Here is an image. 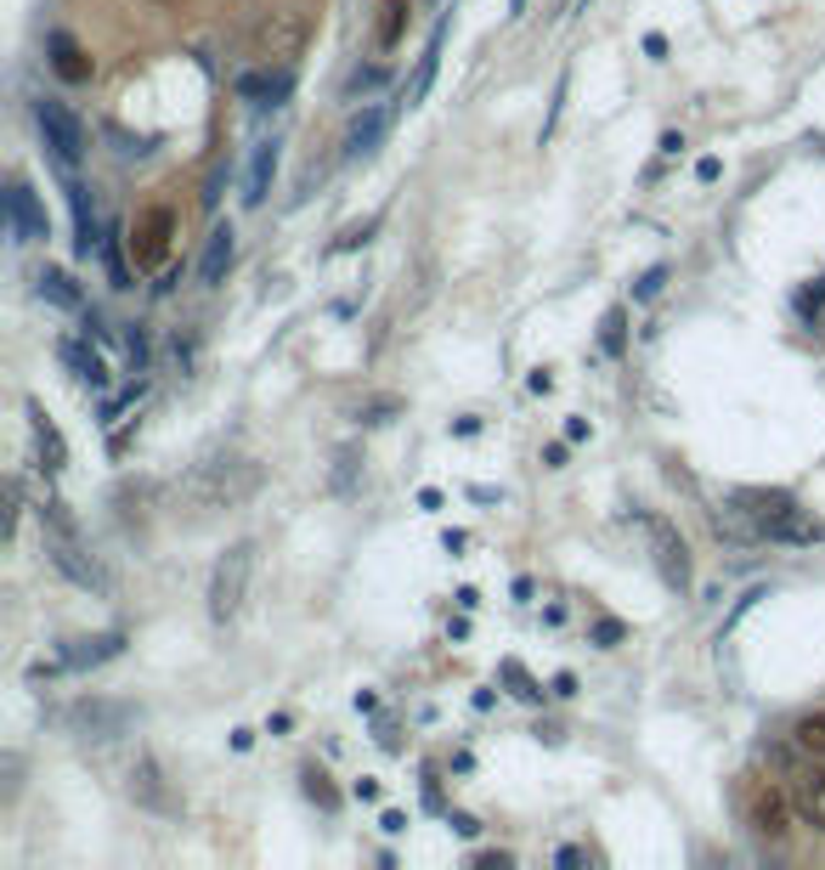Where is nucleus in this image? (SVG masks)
<instances>
[{
	"instance_id": "f257e3e1",
	"label": "nucleus",
	"mask_w": 825,
	"mask_h": 870,
	"mask_svg": "<svg viewBox=\"0 0 825 870\" xmlns=\"http://www.w3.org/2000/svg\"><path fill=\"white\" fill-rule=\"evenodd\" d=\"M260 492V463L255 458H238V452H210L192 463L187 475V504L198 515H215V509H238Z\"/></svg>"
},
{
	"instance_id": "f03ea898",
	"label": "nucleus",
	"mask_w": 825,
	"mask_h": 870,
	"mask_svg": "<svg viewBox=\"0 0 825 870\" xmlns=\"http://www.w3.org/2000/svg\"><path fill=\"white\" fill-rule=\"evenodd\" d=\"M40 515H46V560L57 565V572L69 577V583H80V588H91V593H114V577H108L91 554H85L80 531H74V520H69V504L46 497Z\"/></svg>"
},
{
	"instance_id": "7ed1b4c3",
	"label": "nucleus",
	"mask_w": 825,
	"mask_h": 870,
	"mask_svg": "<svg viewBox=\"0 0 825 870\" xmlns=\"http://www.w3.org/2000/svg\"><path fill=\"white\" fill-rule=\"evenodd\" d=\"M62 724H69L74 741L108 746V741H119V734L137 724V707H130V701H108V695H85V701H74V707L62 713Z\"/></svg>"
},
{
	"instance_id": "20e7f679",
	"label": "nucleus",
	"mask_w": 825,
	"mask_h": 870,
	"mask_svg": "<svg viewBox=\"0 0 825 870\" xmlns=\"http://www.w3.org/2000/svg\"><path fill=\"white\" fill-rule=\"evenodd\" d=\"M306 40H311V12L283 7V12H272V17H260V23H255V35H249V57H255V62H294Z\"/></svg>"
},
{
	"instance_id": "39448f33",
	"label": "nucleus",
	"mask_w": 825,
	"mask_h": 870,
	"mask_svg": "<svg viewBox=\"0 0 825 870\" xmlns=\"http://www.w3.org/2000/svg\"><path fill=\"white\" fill-rule=\"evenodd\" d=\"M639 526H645V538H650V554H656V572H662V583L673 588V593H690L696 588V565H690V549H684V538H679V526L668 520V515H639Z\"/></svg>"
},
{
	"instance_id": "423d86ee",
	"label": "nucleus",
	"mask_w": 825,
	"mask_h": 870,
	"mask_svg": "<svg viewBox=\"0 0 825 870\" xmlns=\"http://www.w3.org/2000/svg\"><path fill=\"white\" fill-rule=\"evenodd\" d=\"M249 572H255V543H233V549L215 560V577H210V616H215V622H233V616L244 611Z\"/></svg>"
},
{
	"instance_id": "0eeeda50",
	"label": "nucleus",
	"mask_w": 825,
	"mask_h": 870,
	"mask_svg": "<svg viewBox=\"0 0 825 870\" xmlns=\"http://www.w3.org/2000/svg\"><path fill=\"white\" fill-rule=\"evenodd\" d=\"M35 125H40V137H46V148H51V158L62 164V171H74V164L85 158V125L74 119L69 103L40 96V103H35Z\"/></svg>"
},
{
	"instance_id": "6e6552de",
	"label": "nucleus",
	"mask_w": 825,
	"mask_h": 870,
	"mask_svg": "<svg viewBox=\"0 0 825 870\" xmlns=\"http://www.w3.org/2000/svg\"><path fill=\"white\" fill-rule=\"evenodd\" d=\"M170 238H176V210L170 204H148L130 221V255H137L142 272H158L170 260Z\"/></svg>"
},
{
	"instance_id": "1a4fd4ad",
	"label": "nucleus",
	"mask_w": 825,
	"mask_h": 870,
	"mask_svg": "<svg viewBox=\"0 0 825 870\" xmlns=\"http://www.w3.org/2000/svg\"><path fill=\"white\" fill-rule=\"evenodd\" d=\"M125 791H130V802H137V809H148V814H164V820L181 814V797L170 791V780H164V768H158L153 752H142L137 763H130Z\"/></svg>"
},
{
	"instance_id": "9d476101",
	"label": "nucleus",
	"mask_w": 825,
	"mask_h": 870,
	"mask_svg": "<svg viewBox=\"0 0 825 870\" xmlns=\"http://www.w3.org/2000/svg\"><path fill=\"white\" fill-rule=\"evenodd\" d=\"M7 226H12L17 244H46L51 238V215H46V204L35 198V187H28V181L7 187Z\"/></svg>"
},
{
	"instance_id": "9b49d317",
	"label": "nucleus",
	"mask_w": 825,
	"mask_h": 870,
	"mask_svg": "<svg viewBox=\"0 0 825 870\" xmlns=\"http://www.w3.org/2000/svg\"><path fill=\"white\" fill-rule=\"evenodd\" d=\"M233 91L244 96V103H283V96L294 91V62H260V69H244L233 80Z\"/></svg>"
},
{
	"instance_id": "f8f14e48",
	"label": "nucleus",
	"mask_w": 825,
	"mask_h": 870,
	"mask_svg": "<svg viewBox=\"0 0 825 870\" xmlns=\"http://www.w3.org/2000/svg\"><path fill=\"white\" fill-rule=\"evenodd\" d=\"M791 809H798V802H791V791H786V797L769 791V786H752V791H746V820H752L757 836H769V843H780V836L791 831V825H786Z\"/></svg>"
},
{
	"instance_id": "ddd939ff",
	"label": "nucleus",
	"mask_w": 825,
	"mask_h": 870,
	"mask_svg": "<svg viewBox=\"0 0 825 870\" xmlns=\"http://www.w3.org/2000/svg\"><path fill=\"white\" fill-rule=\"evenodd\" d=\"M125 650V633H91V639H62L57 645V661L69 667V673H85V667H103Z\"/></svg>"
},
{
	"instance_id": "4468645a",
	"label": "nucleus",
	"mask_w": 825,
	"mask_h": 870,
	"mask_svg": "<svg viewBox=\"0 0 825 870\" xmlns=\"http://www.w3.org/2000/svg\"><path fill=\"white\" fill-rule=\"evenodd\" d=\"M46 57H51L57 80H69V85H85V80H91V51L69 35V28H51V35H46Z\"/></svg>"
},
{
	"instance_id": "2eb2a0df",
	"label": "nucleus",
	"mask_w": 825,
	"mask_h": 870,
	"mask_svg": "<svg viewBox=\"0 0 825 870\" xmlns=\"http://www.w3.org/2000/svg\"><path fill=\"white\" fill-rule=\"evenodd\" d=\"M28 430H35V452H40V470L57 475L62 463H69V442H62V430L51 424V413L40 408L35 396H28Z\"/></svg>"
},
{
	"instance_id": "dca6fc26",
	"label": "nucleus",
	"mask_w": 825,
	"mask_h": 870,
	"mask_svg": "<svg viewBox=\"0 0 825 870\" xmlns=\"http://www.w3.org/2000/svg\"><path fill=\"white\" fill-rule=\"evenodd\" d=\"M57 356H62V367H69V374L80 379V385H91V390H108V362L91 351V333L85 340H57Z\"/></svg>"
},
{
	"instance_id": "f3484780",
	"label": "nucleus",
	"mask_w": 825,
	"mask_h": 870,
	"mask_svg": "<svg viewBox=\"0 0 825 870\" xmlns=\"http://www.w3.org/2000/svg\"><path fill=\"white\" fill-rule=\"evenodd\" d=\"M791 802L814 831H825V768H791Z\"/></svg>"
},
{
	"instance_id": "a211bd4d",
	"label": "nucleus",
	"mask_w": 825,
	"mask_h": 870,
	"mask_svg": "<svg viewBox=\"0 0 825 870\" xmlns=\"http://www.w3.org/2000/svg\"><path fill=\"white\" fill-rule=\"evenodd\" d=\"M447 23H452V17H441V23L431 28V46H424V57H419V74H413V85H408V108H413V103H424V96H431V85H436L441 46H447Z\"/></svg>"
},
{
	"instance_id": "6ab92c4d",
	"label": "nucleus",
	"mask_w": 825,
	"mask_h": 870,
	"mask_svg": "<svg viewBox=\"0 0 825 870\" xmlns=\"http://www.w3.org/2000/svg\"><path fill=\"white\" fill-rule=\"evenodd\" d=\"M69 204H74V255L91 260V249H103V226H96L91 204H85V187L69 176Z\"/></svg>"
},
{
	"instance_id": "aec40b11",
	"label": "nucleus",
	"mask_w": 825,
	"mask_h": 870,
	"mask_svg": "<svg viewBox=\"0 0 825 870\" xmlns=\"http://www.w3.org/2000/svg\"><path fill=\"white\" fill-rule=\"evenodd\" d=\"M413 23V0H379V23H374V46L379 51H396Z\"/></svg>"
},
{
	"instance_id": "412c9836",
	"label": "nucleus",
	"mask_w": 825,
	"mask_h": 870,
	"mask_svg": "<svg viewBox=\"0 0 825 870\" xmlns=\"http://www.w3.org/2000/svg\"><path fill=\"white\" fill-rule=\"evenodd\" d=\"M35 289L51 299V306H62V311H85V294L74 289L69 272H57V266H40V272H35Z\"/></svg>"
},
{
	"instance_id": "4be33fe9",
	"label": "nucleus",
	"mask_w": 825,
	"mask_h": 870,
	"mask_svg": "<svg viewBox=\"0 0 825 870\" xmlns=\"http://www.w3.org/2000/svg\"><path fill=\"white\" fill-rule=\"evenodd\" d=\"M272 176H278V142H260L255 158H249V192H244V204H267Z\"/></svg>"
},
{
	"instance_id": "5701e85b",
	"label": "nucleus",
	"mask_w": 825,
	"mask_h": 870,
	"mask_svg": "<svg viewBox=\"0 0 825 870\" xmlns=\"http://www.w3.org/2000/svg\"><path fill=\"white\" fill-rule=\"evenodd\" d=\"M385 125H390V108H362L356 125L345 130V153H374L379 137H385Z\"/></svg>"
},
{
	"instance_id": "b1692460",
	"label": "nucleus",
	"mask_w": 825,
	"mask_h": 870,
	"mask_svg": "<svg viewBox=\"0 0 825 870\" xmlns=\"http://www.w3.org/2000/svg\"><path fill=\"white\" fill-rule=\"evenodd\" d=\"M226 266H233V226H215L210 244H204V260H198V278H204V283H221Z\"/></svg>"
},
{
	"instance_id": "393cba45",
	"label": "nucleus",
	"mask_w": 825,
	"mask_h": 870,
	"mask_svg": "<svg viewBox=\"0 0 825 870\" xmlns=\"http://www.w3.org/2000/svg\"><path fill=\"white\" fill-rule=\"evenodd\" d=\"M300 786H306V797L317 802L322 814H334V809H340V791H334V780H328L317 763H306V768H300Z\"/></svg>"
},
{
	"instance_id": "a878e982",
	"label": "nucleus",
	"mask_w": 825,
	"mask_h": 870,
	"mask_svg": "<svg viewBox=\"0 0 825 870\" xmlns=\"http://www.w3.org/2000/svg\"><path fill=\"white\" fill-rule=\"evenodd\" d=\"M125 249H130V238H119V232H108V238H103V260H108V283H114V289H130Z\"/></svg>"
},
{
	"instance_id": "bb28decb",
	"label": "nucleus",
	"mask_w": 825,
	"mask_h": 870,
	"mask_svg": "<svg viewBox=\"0 0 825 870\" xmlns=\"http://www.w3.org/2000/svg\"><path fill=\"white\" fill-rule=\"evenodd\" d=\"M600 345H605V356H622L628 351V311H605V322H600Z\"/></svg>"
},
{
	"instance_id": "cd10ccee",
	"label": "nucleus",
	"mask_w": 825,
	"mask_h": 870,
	"mask_svg": "<svg viewBox=\"0 0 825 870\" xmlns=\"http://www.w3.org/2000/svg\"><path fill=\"white\" fill-rule=\"evenodd\" d=\"M356 470H362V458H356V447H340L334 452V475H328V486H334L340 497L356 486Z\"/></svg>"
},
{
	"instance_id": "c85d7f7f",
	"label": "nucleus",
	"mask_w": 825,
	"mask_h": 870,
	"mask_svg": "<svg viewBox=\"0 0 825 870\" xmlns=\"http://www.w3.org/2000/svg\"><path fill=\"white\" fill-rule=\"evenodd\" d=\"M798 746L803 752H814V757H825V713H809V718H798Z\"/></svg>"
},
{
	"instance_id": "c756f323",
	"label": "nucleus",
	"mask_w": 825,
	"mask_h": 870,
	"mask_svg": "<svg viewBox=\"0 0 825 870\" xmlns=\"http://www.w3.org/2000/svg\"><path fill=\"white\" fill-rule=\"evenodd\" d=\"M374 232H379V215H368V221H356V226H345L340 238L328 244V255H345V249H356V244H368Z\"/></svg>"
},
{
	"instance_id": "7c9ffc66",
	"label": "nucleus",
	"mask_w": 825,
	"mask_h": 870,
	"mask_svg": "<svg viewBox=\"0 0 825 870\" xmlns=\"http://www.w3.org/2000/svg\"><path fill=\"white\" fill-rule=\"evenodd\" d=\"M504 679L515 684V695H520V701H532V707H538V701H543V684H538L532 673H526L520 661H504Z\"/></svg>"
},
{
	"instance_id": "2f4dec72",
	"label": "nucleus",
	"mask_w": 825,
	"mask_h": 870,
	"mask_svg": "<svg viewBox=\"0 0 825 870\" xmlns=\"http://www.w3.org/2000/svg\"><path fill=\"white\" fill-rule=\"evenodd\" d=\"M142 390H148V385H142V379H137V385H130V390H125V396H114V401H108V408H103V424H114V419H119V413H125V408H137V401H142Z\"/></svg>"
},
{
	"instance_id": "473e14b6",
	"label": "nucleus",
	"mask_w": 825,
	"mask_h": 870,
	"mask_svg": "<svg viewBox=\"0 0 825 870\" xmlns=\"http://www.w3.org/2000/svg\"><path fill=\"white\" fill-rule=\"evenodd\" d=\"M662 283H668V266H650V272L634 283V299H656V294H662Z\"/></svg>"
},
{
	"instance_id": "72a5a7b5",
	"label": "nucleus",
	"mask_w": 825,
	"mask_h": 870,
	"mask_svg": "<svg viewBox=\"0 0 825 870\" xmlns=\"http://www.w3.org/2000/svg\"><path fill=\"white\" fill-rule=\"evenodd\" d=\"M616 639H628V627H622L616 616H605V622H593V645H616Z\"/></svg>"
},
{
	"instance_id": "f704fd0d",
	"label": "nucleus",
	"mask_w": 825,
	"mask_h": 870,
	"mask_svg": "<svg viewBox=\"0 0 825 870\" xmlns=\"http://www.w3.org/2000/svg\"><path fill=\"white\" fill-rule=\"evenodd\" d=\"M385 85V69H356L351 74V96H362V91H379Z\"/></svg>"
},
{
	"instance_id": "c9c22d12",
	"label": "nucleus",
	"mask_w": 825,
	"mask_h": 870,
	"mask_svg": "<svg viewBox=\"0 0 825 870\" xmlns=\"http://www.w3.org/2000/svg\"><path fill=\"white\" fill-rule=\"evenodd\" d=\"M125 351H130V367H137V374H142V367H148V340H142V328H137V333H130V340H125Z\"/></svg>"
},
{
	"instance_id": "e433bc0d",
	"label": "nucleus",
	"mask_w": 825,
	"mask_h": 870,
	"mask_svg": "<svg viewBox=\"0 0 825 870\" xmlns=\"http://www.w3.org/2000/svg\"><path fill=\"white\" fill-rule=\"evenodd\" d=\"M390 413H396V396H385V401H374V408H368V413H362V424H385Z\"/></svg>"
},
{
	"instance_id": "4c0bfd02",
	"label": "nucleus",
	"mask_w": 825,
	"mask_h": 870,
	"mask_svg": "<svg viewBox=\"0 0 825 870\" xmlns=\"http://www.w3.org/2000/svg\"><path fill=\"white\" fill-rule=\"evenodd\" d=\"M543 463H549V470H566V442H549V447H543Z\"/></svg>"
},
{
	"instance_id": "58836bf2",
	"label": "nucleus",
	"mask_w": 825,
	"mask_h": 870,
	"mask_svg": "<svg viewBox=\"0 0 825 870\" xmlns=\"http://www.w3.org/2000/svg\"><path fill=\"white\" fill-rule=\"evenodd\" d=\"M379 825L396 836V831H408V814H402V809H385V814H379Z\"/></svg>"
},
{
	"instance_id": "ea45409f",
	"label": "nucleus",
	"mask_w": 825,
	"mask_h": 870,
	"mask_svg": "<svg viewBox=\"0 0 825 870\" xmlns=\"http://www.w3.org/2000/svg\"><path fill=\"white\" fill-rule=\"evenodd\" d=\"M447 825H452V831H458V836H475V831H481V825H475V820H470V814H458V809H452V814H447Z\"/></svg>"
},
{
	"instance_id": "a19ab883",
	"label": "nucleus",
	"mask_w": 825,
	"mask_h": 870,
	"mask_svg": "<svg viewBox=\"0 0 825 870\" xmlns=\"http://www.w3.org/2000/svg\"><path fill=\"white\" fill-rule=\"evenodd\" d=\"M554 859H559V865H593V854H588V848H559Z\"/></svg>"
},
{
	"instance_id": "79ce46f5",
	"label": "nucleus",
	"mask_w": 825,
	"mask_h": 870,
	"mask_svg": "<svg viewBox=\"0 0 825 870\" xmlns=\"http://www.w3.org/2000/svg\"><path fill=\"white\" fill-rule=\"evenodd\" d=\"M718 176H723L718 158H702V164H696V181H718Z\"/></svg>"
},
{
	"instance_id": "37998d69",
	"label": "nucleus",
	"mask_w": 825,
	"mask_h": 870,
	"mask_svg": "<svg viewBox=\"0 0 825 870\" xmlns=\"http://www.w3.org/2000/svg\"><path fill=\"white\" fill-rule=\"evenodd\" d=\"M351 791H356V797H362V802H379V780H368V775H362V780H356V786H351Z\"/></svg>"
},
{
	"instance_id": "c03bdc74",
	"label": "nucleus",
	"mask_w": 825,
	"mask_h": 870,
	"mask_svg": "<svg viewBox=\"0 0 825 870\" xmlns=\"http://www.w3.org/2000/svg\"><path fill=\"white\" fill-rule=\"evenodd\" d=\"M820 306H825V278H820V283L803 294V311H820Z\"/></svg>"
},
{
	"instance_id": "a18cd8bd",
	"label": "nucleus",
	"mask_w": 825,
	"mask_h": 870,
	"mask_svg": "<svg viewBox=\"0 0 825 870\" xmlns=\"http://www.w3.org/2000/svg\"><path fill=\"white\" fill-rule=\"evenodd\" d=\"M452 435H481V419H475V413H464V419H452Z\"/></svg>"
},
{
	"instance_id": "49530a36",
	"label": "nucleus",
	"mask_w": 825,
	"mask_h": 870,
	"mask_svg": "<svg viewBox=\"0 0 825 870\" xmlns=\"http://www.w3.org/2000/svg\"><path fill=\"white\" fill-rule=\"evenodd\" d=\"M566 442H588V419H566Z\"/></svg>"
},
{
	"instance_id": "de8ad7c7",
	"label": "nucleus",
	"mask_w": 825,
	"mask_h": 870,
	"mask_svg": "<svg viewBox=\"0 0 825 870\" xmlns=\"http://www.w3.org/2000/svg\"><path fill=\"white\" fill-rule=\"evenodd\" d=\"M475 865H486V870H509V865H515V859H509V854H481V859H475Z\"/></svg>"
},
{
	"instance_id": "09e8293b",
	"label": "nucleus",
	"mask_w": 825,
	"mask_h": 870,
	"mask_svg": "<svg viewBox=\"0 0 825 870\" xmlns=\"http://www.w3.org/2000/svg\"><path fill=\"white\" fill-rule=\"evenodd\" d=\"M645 57H668V40L662 35H645Z\"/></svg>"
},
{
	"instance_id": "8fccbe9b",
	"label": "nucleus",
	"mask_w": 825,
	"mask_h": 870,
	"mask_svg": "<svg viewBox=\"0 0 825 870\" xmlns=\"http://www.w3.org/2000/svg\"><path fill=\"white\" fill-rule=\"evenodd\" d=\"M554 695H577V679L571 673H554Z\"/></svg>"
},
{
	"instance_id": "3c124183",
	"label": "nucleus",
	"mask_w": 825,
	"mask_h": 870,
	"mask_svg": "<svg viewBox=\"0 0 825 870\" xmlns=\"http://www.w3.org/2000/svg\"><path fill=\"white\" fill-rule=\"evenodd\" d=\"M532 390H538V396L554 390V374H549V367H538V374H532Z\"/></svg>"
},
{
	"instance_id": "603ef678",
	"label": "nucleus",
	"mask_w": 825,
	"mask_h": 870,
	"mask_svg": "<svg viewBox=\"0 0 825 870\" xmlns=\"http://www.w3.org/2000/svg\"><path fill=\"white\" fill-rule=\"evenodd\" d=\"M526 12V0H509V17H520Z\"/></svg>"
}]
</instances>
